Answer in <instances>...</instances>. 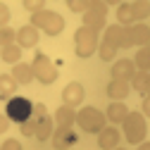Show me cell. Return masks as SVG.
<instances>
[{"label": "cell", "instance_id": "1", "mask_svg": "<svg viewBox=\"0 0 150 150\" xmlns=\"http://www.w3.org/2000/svg\"><path fill=\"white\" fill-rule=\"evenodd\" d=\"M31 26L43 31L45 36H60L64 31V17L55 10H43L31 14Z\"/></svg>", "mask_w": 150, "mask_h": 150}, {"label": "cell", "instance_id": "2", "mask_svg": "<svg viewBox=\"0 0 150 150\" xmlns=\"http://www.w3.org/2000/svg\"><path fill=\"white\" fill-rule=\"evenodd\" d=\"M122 129H124V138L131 145H141L145 141V136H148V119L143 117V112L131 110L129 117L122 122Z\"/></svg>", "mask_w": 150, "mask_h": 150}, {"label": "cell", "instance_id": "3", "mask_svg": "<svg viewBox=\"0 0 150 150\" xmlns=\"http://www.w3.org/2000/svg\"><path fill=\"white\" fill-rule=\"evenodd\" d=\"M105 122H107L105 112H100L93 105H86V107H81L76 112V126L81 131H86V134H100V131L107 126Z\"/></svg>", "mask_w": 150, "mask_h": 150}, {"label": "cell", "instance_id": "4", "mask_svg": "<svg viewBox=\"0 0 150 150\" xmlns=\"http://www.w3.org/2000/svg\"><path fill=\"white\" fill-rule=\"evenodd\" d=\"M98 45H100V38H98V31H93L88 26H79L76 33H74V50L81 60H88L91 55L98 52Z\"/></svg>", "mask_w": 150, "mask_h": 150}, {"label": "cell", "instance_id": "5", "mask_svg": "<svg viewBox=\"0 0 150 150\" xmlns=\"http://www.w3.org/2000/svg\"><path fill=\"white\" fill-rule=\"evenodd\" d=\"M33 105H36V103H31V100L24 98V96H14V98H10V100L5 103V117H7L12 124L22 126L24 122L31 119V115H33Z\"/></svg>", "mask_w": 150, "mask_h": 150}, {"label": "cell", "instance_id": "6", "mask_svg": "<svg viewBox=\"0 0 150 150\" xmlns=\"http://www.w3.org/2000/svg\"><path fill=\"white\" fill-rule=\"evenodd\" d=\"M31 69H33V79L38 81V83H43V86L55 83V81H57V76H60V71H57V67H55V62L48 57L45 52H36V55H33Z\"/></svg>", "mask_w": 150, "mask_h": 150}, {"label": "cell", "instance_id": "7", "mask_svg": "<svg viewBox=\"0 0 150 150\" xmlns=\"http://www.w3.org/2000/svg\"><path fill=\"white\" fill-rule=\"evenodd\" d=\"M103 43L112 45L115 50H126V48H134L131 45V36H129V26L122 24H110L103 33Z\"/></svg>", "mask_w": 150, "mask_h": 150}, {"label": "cell", "instance_id": "8", "mask_svg": "<svg viewBox=\"0 0 150 150\" xmlns=\"http://www.w3.org/2000/svg\"><path fill=\"white\" fill-rule=\"evenodd\" d=\"M105 19H107V3L93 0V3H91V10L83 14V26H88V29H93V31L100 33L103 29H107Z\"/></svg>", "mask_w": 150, "mask_h": 150}, {"label": "cell", "instance_id": "9", "mask_svg": "<svg viewBox=\"0 0 150 150\" xmlns=\"http://www.w3.org/2000/svg\"><path fill=\"white\" fill-rule=\"evenodd\" d=\"M136 64H134V60H129V57H122V60H115L112 62V69H110V74H112V79H117V81H129L131 83V79L136 76Z\"/></svg>", "mask_w": 150, "mask_h": 150}, {"label": "cell", "instance_id": "10", "mask_svg": "<svg viewBox=\"0 0 150 150\" xmlns=\"http://www.w3.org/2000/svg\"><path fill=\"white\" fill-rule=\"evenodd\" d=\"M83 98H86V88H83L79 81H69V83L62 88V105H67V107L81 105Z\"/></svg>", "mask_w": 150, "mask_h": 150}, {"label": "cell", "instance_id": "11", "mask_svg": "<svg viewBox=\"0 0 150 150\" xmlns=\"http://www.w3.org/2000/svg\"><path fill=\"white\" fill-rule=\"evenodd\" d=\"M50 141H52V148L55 150H69V148L76 145L79 136H76V131H74V129H57V126H55V134H52Z\"/></svg>", "mask_w": 150, "mask_h": 150}, {"label": "cell", "instance_id": "12", "mask_svg": "<svg viewBox=\"0 0 150 150\" xmlns=\"http://www.w3.org/2000/svg\"><path fill=\"white\" fill-rule=\"evenodd\" d=\"M119 141H122V134L117 126H105L98 134V148L100 150H115V148H119Z\"/></svg>", "mask_w": 150, "mask_h": 150}, {"label": "cell", "instance_id": "13", "mask_svg": "<svg viewBox=\"0 0 150 150\" xmlns=\"http://www.w3.org/2000/svg\"><path fill=\"white\" fill-rule=\"evenodd\" d=\"M38 38H41L38 29H33L31 24H24V26L17 29V45H19L22 50L24 48H36L38 45Z\"/></svg>", "mask_w": 150, "mask_h": 150}, {"label": "cell", "instance_id": "14", "mask_svg": "<svg viewBox=\"0 0 150 150\" xmlns=\"http://www.w3.org/2000/svg\"><path fill=\"white\" fill-rule=\"evenodd\" d=\"M105 93L110 96V100H112V103H124V100H126V96L131 93V83H129V81L110 79V83H107Z\"/></svg>", "mask_w": 150, "mask_h": 150}, {"label": "cell", "instance_id": "15", "mask_svg": "<svg viewBox=\"0 0 150 150\" xmlns=\"http://www.w3.org/2000/svg\"><path fill=\"white\" fill-rule=\"evenodd\" d=\"M52 119H55V126L57 129H74V124H76V110L67 107V105H60L55 110Z\"/></svg>", "mask_w": 150, "mask_h": 150}, {"label": "cell", "instance_id": "16", "mask_svg": "<svg viewBox=\"0 0 150 150\" xmlns=\"http://www.w3.org/2000/svg\"><path fill=\"white\" fill-rule=\"evenodd\" d=\"M45 115H48V112H45V105H43V103H36V105H33V115H31V119L24 122V124L19 126L22 136H36V126H38V122H41Z\"/></svg>", "mask_w": 150, "mask_h": 150}, {"label": "cell", "instance_id": "17", "mask_svg": "<svg viewBox=\"0 0 150 150\" xmlns=\"http://www.w3.org/2000/svg\"><path fill=\"white\" fill-rule=\"evenodd\" d=\"M129 36H131V45L134 48H145L150 41V26L148 24H134V26H129Z\"/></svg>", "mask_w": 150, "mask_h": 150}, {"label": "cell", "instance_id": "18", "mask_svg": "<svg viewBox=\"0 0 150 150\" xmlns=\"http://www.w3.org/2000/svg\"><path fill=\"white\" fill-rule=\"evenodd\" d=\"M129 107L124 105V103H110L107 105V110H105V117H107V122H112V126L115 124H122L126 117H129Z\"/></svg>", "mask_w": 150, "mask_h": 150}, {"label": "cell", "instance_id": "19", "mask_svg": "<svg viewBox=\"0 0 150 150\" xmlns=\"http://www.w3.org/2000/svg\"><path fill=\"white\" fill-rule=\"evenodd\" d=\"M10 74H12V79L19 83V86H29L31 81H36V79H33V69H31V64H26V62L14 64Z\"/></svg>", "mask_w": 150, "mask_h": 150}, {"label": "cell", "instance_id": "20", "mask_svg": "<svg viewBox=\"0 0 150 150\" xmlns=\"http://www.w3.org/2000/svg\"><path fill=\"white\" fill-rule=\"evenodd\" d=\"M52 134H55V119L50 117V115H45L41 122H38V126H36V141H41V143H45L48 138H52Z\"/></svg>", "mask_w": 150, "mask_h": 150}, {"label": "cell", "instance_id": "21", "mask_svg": "<svg viewBox=\"0 0 150 150\" xmlns=\"http://www.w3.org/2000/svg\"><path fill=\"white\" fill-rule=\"evenodd\" d=\"M17 88H19V83L12 79V74H0V98H3V100L14 98L17 96Z\"/></svg>", "mask_w": 150, "mask_h": 150}, {"label": "cell", "instance_id": "22", "mask_svg": "<svg viewBox=\"0 0 150 150\" xmlns=\"http://www.w3.org/2000/svg\"><path fill=\"white\" fill-rule=\"evenodd\" d=\"M117 24H122V26H134L136 24L131 3H119L117 5Z\"/></svg>", "mask_w": 150, "mask_h": 150}, {"label": "cell", "instance_id": "23", "mask_svg": "<svg viewBox=\"0 0 150 150\" xmlns=\"http://www.w3.org/2000/svg\"><path fill=\"white\" fill-rule=\"evenodd\" d=\"M131 10H134L136 24H143L150 17V0H134V3H131Z\"/></svg>", "mask_w": 150, "mask_h": 150}, {"label": "cell", "instance_id": "24", "mask_svg": "<svg viewBox=\"0 0 150 150\" xmlns=\"http://www.w3.org/2000/svg\"><path fill=\"white\" fill-rule=\"evenodd\" d=\"M22 55H24V52H22V48L14 43V45H7V48H3V55H0V60L14 67V64H19V62H22Z\"/></svg>", "mask_w": 150, "mask_h": 150}, {"label": "cell", "instance_id": "25", "mask_svg": "<svg viewBox=\"0 0 150 150\" xmlns=\"http://www.w3.org/2000/svg\"><path fill=\"white\" fill-rule=\"evenodd\" d=\"M148 86H150V71H136V76L131 79V91L145 93Z\"/></svg>", "mask_w": 150, "mask_h": 150}, {"label": "cell", "instance_id": "26", "mask_svg": "<svg viewBox=\"0 0 150 150\" xmlns=\"http://www.w3.org/2000/svg\"><path fill=\"white\" fill-rule=\"evenodd\" d=\"M134 64H136L138 71H150V48H138Z\"/></svg>", "mask_w": 150, "mask_h": 150}, {"label": "cell", "instance_id": "27", "mask_svg": "<svg viewBox=\"0 0 150 150\" xmlns=\"http://www.w3.org/2000/svg\"><path fill=\"white\" fill-rule=\"evenodd\" d=\"M14 43H17V29H12V26L0 29V48H7Z\"/></svg>", "mask_w": 150, "mask_h": 150}, {"label": "cell", "instance_id": "28", "mask_svg": "<svg viewBox=\"0 0 150 150\" xmlns=\"http://www.w3.org/2000/svg\"><path fill=\"white\" fill-rule=\"evenodd\" d=\"M98 55H100V60H103V62H115L117 50L112 48V45H107V43L100 41V45H98Z\"/></svg>", "mask_w": 150, "mask_h": 150}, {"label": "cell", "instance_id": "29", "mask_svg": "<svg viewBox=\"0 0 150 150\" xmlns=\"http://www.w3.org/2000/svg\"><path fill=\"white\" fill-rule=\"evenodd\" d=\"M91 3H93V0H69V3H67V7H69L71 12L86 14V12L91 10Z\"/></svg>", "mask_w": 150, "mask_h": 150}, {"label": "cell", "instance_id": "30", "mask_svg": "<svg viewBox=\"0 0 150 150\" xmlns=\"http://www.w3.org/2000/svg\"><path fill=\"white\" fill-rule=\"evenodd\" d=\"M24 10L26 12H31V14H36V12H43L45 10V3H43V0H24Z\"/></svg>", "mask_w": 150, "mask_h": 150}, {"label": "cell", "instance_id": "31", "mask_svg": "<svg viewBox=\"0 0 150 150\" xmlns=\"http://www.w3.org/2000/svg\"><path fill=\"white\" fill-rule=\"evenodd\" d=\"M10 17H12L10 7H7L5 3H0V29H5V26L10 24Z\"/></svg>", "mask_w": 150, "mask_h": 150}, {"label": "cell", "instance_id": "32", "mask_svg": "<svg viewBox=\"0 0 150 150\" xmlns=\"http://www.w3.org/2000/svg\"><path fill=\"white\" fill-rule=\"evenodd\" d=\"M0 150H22V143L17 138H7L5 143H0Z\"/></svg>", "mask_w": 150, "mask_h": 150}, {"label": "cell", "instance_id": "33", "mask_svg": "<svg viewBox=\"0 0 150 150\" xmlns=\"http://www.w3.org/2000/svg\"><path fill=\"white\" fill-rule=\"evenodd\" d=\"M10 124H12V122H10V119H7L5 115H0V134H5V131H10Z\"/></svg>", "mask_w": 150, "mask_h": 150}, {"label": "cell", "instance_id": "34", "mask_svg": "<svg viewBox=\"0 0 150 150\" xmlns=\"http://www.w3.org/2000/svg\"><path fill=\"white\" fill-rule=\"evenodd\" d=\"M141 110H143V117H145V119H150V98H143Z\"/></svg>", "mask_w": 150, "mask_h": 150}, {"label": "cell", "instance_id": "35", "mask_svg": "<svg viewBox=\"0 0 150 150\" xmlns=\"http://www.w3.org/2000/svg\"><path fill=\"white\" fill-rule=\"evenodd\" d=\"M136 150H150V141H143V143H141Z\"/></svg>", "mask_w": 150, "mask_h": 150}, {"label": "cell", "instance_id": "36", "mask_svg": "<svg viewBox=\"0 0 150 150\" xmlns=\"http://www.w3.org/2000/svg\"><path fill=\"white\" fill-rule=\"evenodd\" d=\"M145 98H150V86H148V91H145Z\"/></svg>", "mask_w": 150, "mask_h": 150}, {"label": "cell", "instance_id": "37", "mask_svg": "<svg viewBox=\"0 0 150 150\" xmlns=\"http://www.w3.org/2000/svg\"><path fill=\"white\" fill-rule=\"evenodd\" d=\"M115 150H126V148H115Z\"/></svg>", "mask_w": 150, "mask_h": 150}, {"label": "cell", "instance_id": "38", "mask_svg": "<svg viewBox=\"0 0 150 150\" xmlns=\"http://www.w3.org/2000/svg\"><path fill=\"white\" fill-rule=\"evenodd\" d=\"M145 48H150V41H148V45H145Z\"/></svg>", "mask_w": 150, "mask_h": 150}, {"label": "cell", "instance_id": "39", "mask_svg": "<svg viewBox=\"0 0 150 150\" xmlns=\"http://www.w3.org/2000/svg\"><path fill=\"white\" fill-rule=\"evenodd\" d=\"M0 55H3V48H0Z\"/></svg>", "mask_w": 150, "mask_h": 150}]
</instances>
